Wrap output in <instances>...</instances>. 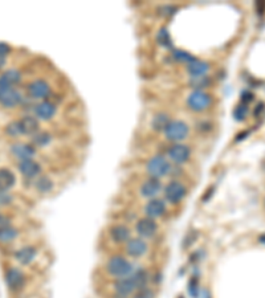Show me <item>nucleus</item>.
Returning a JSON list of instances; mask_svg holds the SVG:
<instances>
[{"mask_svg": "<svg viewBox=\"0 0 265 298\" xmlns=\"http://www.w3.org/2000/svg\"><path fill=\"white\" fill-rule=\"evenodd\" d=\"M106 270H107V273L114 276L117 279H124V277H127V276H130L133 273V265L125 257L114 256L107 261Z\"/></svg>", "mask_w": 265, "mask_h": 298, "instance_id": "nucleus-1", "label": "nucleus"}, {"mask_svg": "<svg viewBox=\"0 0 265 298\" xmlns=\"http://www.w3.org/2000/svg\"><path fill=\"white\" fill-rule=\"evenodd\" d=\"M170 170H171L170 162L164 158L163 155H155V157L150 159L149 163H147V173L155 179L167 175L170 173Z\"/></svg>", "mask_w": 265, "mask_h": 298, "instance_id": "nucleus-2", "label": "nucleus"}, {"mask_svg": "<svg viewBox=\"0 0 265 298\" xmlns=\"http://www.w3.org/2000/svg\"><path fill=\"white\" fill-rule=\"evenodd\" d=\"M212 104V98L210 94L203 90H194L187 98L188 107L194 111H203L208 109Z\"/></svg>", "mask_w": 265, "mask_h": 298, "instance_id": "nucleus-3", "label": "nucleus"}, {"mask_svg": "<svg viewBox=\"0 0 265 298\" xmlns=\"http://www.w3.org/2000/svg\"><path fill=\"white\" fill-rule=\"evenodd\" d=\"M164 134L166 138L171 142L183 140L188 134V126L182 121H171L164 129Z\"/></svg>", "mask_w": 265, "mask_h": 298, "instance_id": "nucleus-4", "label": "nucleus"}, {"mask_svg": "<svg viewBox=\"0 0 265 298\" xmlns=\"http://www.w3.org/2000/svg\"><path fill=\"white\" fill-rule=\"evenodd\" d=\"M186 195V187L182 183L179 182H171L169 183L166 188H164V196L173 204L179 203Z\"/></svg>", "mask_w": 265, "mask_h": 298, "instance_id": "nucleus-5", "label": "nucleus"}, {"mask_svg": "<svg viewBox=\"0 0 265 298\" xmlns=\"http://www.w3.org/2000/svg\"><path fill=\"white\" fill-rule=\"evenodd\" d=\"M169 155H170V159L173 160L174 163L182 164V163H186L188 159H190L191 150H190V147H187V146H184V144L177 143L170 147Z\"/></svg>", "mask_w": 265, "mask_h": 298, "instance_id": "nucleus-6", "label": "nucleus"}, {"mask_svg": "<svg viewBox=\"0 0 265 298\" xmlns=\"http://www.w3.org/2000/svg\"><path fill=\"white\" fill-rule=\"evenodd\" d=\"M28 93L29 96L35 98V100H41V98L48 97V94L51 93V89H49V85L47 81H44V80H35L34 82H31L28 85Z\"/></svg>", "mask_w": 265, "mask_h": 298, "instance_id": "nucleus-7", "label": "nucleus"}, {"mask_svg": "<svg viewBox=\"0 0 265 298\" xmlns=\"http://www.w3.org/2000/svg\"><path fill=\"white\" fill-rule=\"evenodd\" d=\"M5 281H7V285L8 288L12 289V290H19L24 286L25 277L23 272L16 268H12L7 272L5 274Z\"/></svg>", "mask_w": 265, "mask_h": 298, "instance_id": "nucleus-8", "label": "nucleus"}, {"mask_svg": "<svg viewBox=\"0 0 265 298\" xmlns=\"http://www.w3.org/2000/svg\"><path fill=\"white\" fill-rule=\"evenodd\" d=\"M157 229H158V226L154 219L145 217L137 223V232L142 237H153L157 233Z\"/></svg>", "mask_w": 265, "mask_h": 298, "instance_id": "nucleus-9", "label": "nucleus"}, {"mask_svg": "<svg viewBox=\"0 0 265 298\" xmlns=\"http://www.w3.org/2000/svg\"><path fill=\"white\" fill-rule=\"evenodd\" d=\"M20 173L23 174L27 178H35L37 176L41 171V167L37 162H35L34 159H25V160H21L19 164Z\"/></svg>", "mask_w": 265, "mask_h": 298, "instance_id": "nucleus-10", "label": "nucleus"}, {"mask_svg": "<svg viewBox=\"0 0 265 298\" xmlns=\"http://www.w3.org/2000/svg\"><path fill=\"white\" fill-rule=\"evenodd\" d=\"M114 288H116V292L120 296H127V294L133 293L134 290H138L137 289V285H135L134 280H133V277L131 276H127V277H124V279H120L118 281L116 282V285H114Z\"/></svg>", "mask_w": 265, "mask_h": 298, "instance_id": "nucleus-11", "label": "nucleus"}, {"mask_svg": "<svg viewBox=\"0 0 265 298\" xmlns=\"http://www.w3.org/2000/svg\"><path fill=\"white\" fill-rule=\"evenodd\" d=\"M126 250L133 257H141L147 252V244L142 239H131L127 241Z\"/></svg>", "mask_w": 265, "mask_h": 298, "instance_id": "nucleus-12", "label": "nucleus"}, {"mask_svg": "<svg viewBox=\"0 0 265 298\" xmlns=\"http://www.w3.org/2000/svg\"><path fill=\"white\" fill-rule=\"evenodd\" d=\"M145 212L147 217L150 219H157V217H160L166 212V206L162 200L159 199H153L147 203V206L145 208Z\"/></svg>", "mask_w": 265, "mask_h": 298, "instance_id": "nucleus-13", "label": "nucleus"}, {"mask_svg": "<svg viewBox=\"0 0 265 298\" xmlns=\"http://www.w3.org/2000/svg\"><path fill=\"white\" fill-rule=\"evenodd\" d=\"M160 188H162V186H160V182H159L158 179L151 178L149 180H146L141 186V193H142V196L145 197H154L158 195Z\"/></svg>", "mask_w": 265, "mask_h": 298, "instance_id": "nucleus-14", "label": "nucleus"}, {"mask_svg": "<svg viewBox=\"0 0 265 298\" xmlns=\"http://www.w3.org/2000/svg\"><path fill=\"white\" fill-rule=\"evenodd\" d=\"M35 113L41 120H51L54 116V113H56V106L53 105L52 102L48 101L40 102V104L35 106Z\"/></svg>", "mask_w": 265, "mask_h": 298, "instance_id": "nucleus-15", "label": "nucleus"}, {"mask_svg": "<svg viewBox=\"0 0 265 298\" xmlns=\"http://www.w3.org/2000/svg\"><path fill=\"white\" fill-rule=\"evenodd\" d=\"M11 153L14 154V157L25 160V159H32L35 155V149L32 146L25 143H16L11 147Z\"/></svg>", "mask_w": 265, "mask_h": 298, "instance_id": "nucleus-16", "label": "nucleus"}, {"mask_svg": "<svg viewBox=\"0 0 265 298\" xmlns=\"http://www.w3.org/2000/svg\"><path fill=\"white\" fill-rule=\"evenodd\" d=\"M18 122H19L20 133L21 134H35V133L39 131V122L34 117H24V118H21Z\"/></svg>", "mask_w": 265, "mask_h": 298, "instance_id": "nucleus-17", "label": "nucleus"}, {"mask_svg": "<svg viewBox=\"0 0 265 298\" xmlns=\"http://www.w3.org/2000/svg\"><path fill=\"white\" fill-rule=\"evenodd\" d=\"M20 102H21V94L18 90H15L14 88L5 91L0 98V104L4 107H14V106L19 105Z\"/></svg>", "mask_w": 265, "mask_h": 298, "instance_id": "nucleus-18", "label": "nucleus"}, {"mask_svg": "<svg viewBox=\"0 0 265 298\" xmlns=\"http://www.w3.org/2000/svg\"><path fill=\"white\" fill-rule=\"evenodd\" d=\"M110 236L116 243H125L130 239V231L124 224H117L110 228Z\"/></svg>", "mask_w": 265, "mask_h": 298, "instance_id": "nucleus-19", "label": "nucleus"}, {"mask_svg": "<svg viewBox=\"0 0 265 298\" xmlns=\"http://www.w3.org/2000/svg\"><path fill=\"white\" fill-rule=\"evenodd\" d=\"M187 65L188 73H190L194 78L203 77V76L208 72V69H210L208 64L204 63V61H200V60H194L193 63L187 64Z\"/></svg>", "mask_w": 265, "mask_h": 298, "instance_id": "nucleus-20", "label": "nucleus"}, {"mask_svg": "<svg viewBox=\"0 0 265 298\" xmlns=\"http://www.w3.org/2000/svg\"><path fill=\"white\" fill-rule=\"evenodd\" d=\"M35 257H36V249L32 246H24L16 252V259L23 265H28L29 263H32Z\"/></svg>", "mask_w": 265, "mask_h": 298, "instance_id": "nucleus-21", "label": "nucleus"}, {"mask_svg": "<svg viewBox=\"0 0 265 298\" xmlns=\"http://www.w3.org/2000/svg\"><path fill=\"white\" fill-rule=\"evenodd\" d=\"M16 182L15 175L8 169H0V191L10 190Z\"/></svg>", "mask_w": 265, "mask_h": 298, "instance_id": "nucleus-22", "label": "nucleus"}, {"mask_svg": "<svg viewBox=\"0 0 265 298\" xmlns=\"http://www.w3.org/2000/svg\"><path fill=\"white\" fill-rule=\"evenodd\" d=\"M0 78L4 80L10 87H12V85L19 84L20 80H21V74H20L19 70H16V69H10V70H5Z\"/></svg>", "mask_w": 265, "mask_h": 298, "instance_id": "nucleus-23", "label": "nucleus"}, {"mask_svg": "<svg viewBox=\"0 0 265 298\" xmlns=\"http://www.w3.org/2000/svg\"><path fill=\"white\" fill-rule=\"evenodd\" d=\"M169 123H170L169 116L164 114V113H159V114H157V116L154 117V120H153V127H154L157 131H162V130H164L167 127Z\"/></svg>", "mask_w": 265, "mask_h": 298, "instance_id": "nucleus-24", "label": "nucleus"}, {"mask_svg": "<svg viewBox=\"0 0 265 298\" xmlns=\"http://www.w3.org/2000/svg\"><path fill=\"white\" fill-rule=\"evenodd\" d=\"M16 236H18V231L10 226L0 231V241H3V243H8V241L14 240Z\"/></svg>", "mask_w": 265, "mask_h": 298, "instance_id": "nucleus-25", "label": "nucleus"}, {"mask_svg": "<svg viewBox=\"0 0 265 298\" xmlns=\"http://www.w3.org/2000/svg\"><path fill=\"white\" fill-rule=\"evenodd\" d=\"M52 182H51V179L48 178H40L37 179V182H36V188L39 190L40 193H49V191L52 190Z\"/></svg>", "mask_w": 265, "mask_h": 298, "instance_id": "nucleus-26", "label": "nucleus"}, {"mask_svg": "<svg viewBox=\"0 0 265 298\" xmlns=\"http://www.w3.org/2000/svg\"><path fill=\"white\" fill-rule=\"evenodd\" d=\"M174 58H177L178 61H183V63H193L195 58L190 54V53L184 52V51H174Z\"/></svg>", "mask_w": 265, "mask_h": 298, "instance_id": "nucleus-27", "label": "nucleus"}, {"mask_svg": "<svg viewBox=\"0 0 265 298\" xmlns=\"http://www.w3.org/2000/svg\"><path fill=\"white\" fill-rule=\"evenodd\" d=\"M49 140H51V137L47 133H37L34 135V143L37 146H45L49 143Z\"/></svg>", "mask_w": 265, "mask_h": 298, "instance_id": "nucleus-28", "label": "nucleus"}, {"mask_svg": "<svg viewBox=\"0 0 265 298\" xmlns=\"http://www.w3.org/2000/svg\"><path fill=\"white\" fill-rule=\"evenodd\" d=\"M247 114H248V109H247L246 105H239L233 111V117H235L236 121H244Z\"/></svg>", "mask_w": 265, "mask_h": 298, "instance_id": "nucleus-29", "label": "nucleus"}, {"mask_svg": "<svg viewBox=\"0 0 265 298\" xmlns=\"http://www.w3.org/2000/svg\"><path fill=\"white\" fill-rule=\"evenodd\" d=\"M158 40L159 43L162 45H166V47H171V40H170L169 32L166 29H160V32L158 34Z\"/></svg>", "mask_w": 265, "mask_h": 298, "instance_id": "nucleus-30", "label": "nucleus"}, {"mask_svg": "<svg viewBox=\"0 0 265 298\" xmlns=\"http://www.w3.org/2000/svg\"><path fill=\"white\" fill-rule=\"evenodd\" d=\"M134 298H154V293L145 286V288L138 289V292L135 293Z\"/></svg>", "mask_w": 265, "mask_h": 298, "instance_id": "nucleus-31", "label": "nucleus"}, {"mask_svg": "<svg viewBox=\"0 0 265 298\" xmlns=\"http://www.w3.org/2000/svg\"><path fill=\"white\" fill-rule=\"evenodd\" d=\"M7 133H8V134H11V135H14V137L21 134V133H20L19 122H12V123H10V125H8V127H7Z\"/></svg>", "mask_w": 265, "mask_h": 298, "instance_id": "nucleus-32", "label": "nucleus"}, {"mask_svg": "<svg viewBox=\"0 0 265 298\" xmlns=\"http://www.w3.org/2000/svg\"><path fill=\"white\" fill-rule=\"evenodd\" d=\"M11 88H12V87H10V85H8V84H7L4 80H1V78H0V98H1V96L4 94L5 91L10 90Z\"/></svg>", "mask_w": 265, "mask_h": 298, "instance_id": "nucleus-33", "label": "nucleus"}, {"mask_svg": "<svg viewBox=\"0 0 265 298\" xmlns=\"http://www.w3.org/2000/svg\"><path fill=\"white\" fill-rule=\"evenodd\" d=\"M8 53H10V47L5 43H0V56H1V57H5Z\"/></svg>", "mask_w": 265, "mask_h": 298, "instance_id": "nucleus-34", "label": "nucleus"}, {"mask_svg": "<svg viewBox=\"0 0 265 298\" xmlns=\"http://www.w3.org/2000/svg\"><path fill=\"white\" fill-rule=\"evenodd\" d=\"M252 100H253V94H252V93H249V91H244V93H243L241 101L244 102V104H248V102H251Z\"/></svg>", "mask_w": 265, "mask_h": 298, "instance_id": "nucleus-35", "label": "nucleus"}, {"mask_svg": "<svg viewBox=\"0 0 265 298\" xmlns=\"http://www.w3.org/2000/svg\"><path fill=\"white\" fill-rule=\"evenodd\" d=\"M4 65H5V57H1V56H0V69L4 67Z\"/></svg>", "mask_w": 265, "mask_h": 298, "instance_id": "nucleus-36", "label": "nucleus"}, {"mask_svg": "<svg viewBox=\"0 0 265 298\" xmlns=\"http://www.w3.org/2000/svg\"><path fill=\"white\" fill-rule=\"evenodd\" d=\"M259 241H260V243H263V244H264V245H265V233L263 236H260V237H259Z\"/></svg>", "mask_w": 265, "mask_h": 298, "instance_id": "nucleus-37", "label": "nucleus"}]
</instances>
